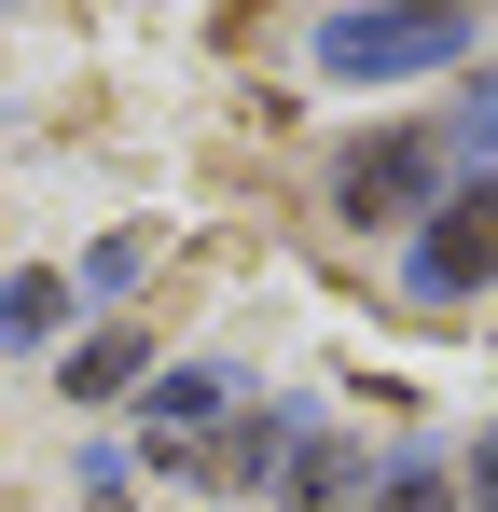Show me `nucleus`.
Listing matches in <instances>:
<instances>
[{"label":"nucleus","instance_id":"nucleus-1","mask_svg":"<svg viewBox=\"0 0 498 512\" xmlns=\"http://www.w3.org/2000/svg\"><path fill=\"white\" fill-rule=\"evenodd\" d=\"M457 42H471V14H332L319 70L332 84H388V70H443Z\"/></svg>","mask_w":498,"mask_h":512},{"label":"nucleus","instance_id":"nucleus-2","mask_svg":"<svg viewBox=\"0 0 498 512\" xmlns=\"http://www.w3.org/2000/svg\"><path fill=\"white\" fill-rule=\"evenodd\" d=\"M429 180H443V139H429V125H388V139H360V153L332 167V208H346V222H415Z\"/></svg>","mask_w":498,"mask_h":512},{"label":"nucleus","instance_id":"nucleus-3","mask_svg":"<svg viewBox=\"0 0 498 512\" xmlns=\"http://www.w3.org/2000/svg\"><path fill=\"white\" fill-rule=\"evenodd\" d=\"M485 277H498V180H471V194L415 236V305H471Z\"/></svg>","mask_w":498,"mask_h":512},{"label":"nucleus","instance_id":"nucleus-4","mask_svg":"<svg viewBox=\"0 0 498 512\" xmlns=\"http://www.w3.org/2000/svg\"><path fill=\"white\" fill-rule=\"evenodd\" d=\"M208 416H236V374H222V360L166 374V388H153V457H180V443H208Z\"/></svg>","mask_w":498,"mask_h":512},{"label":"nucleus","instance_id":"nucleus-5","mask_svg":"<svg viewBox=\"0 0 498 512\" xmlns=\"http://www.w3.org/2000/svg\"><path fill=\"white\" fill-rule=\"evenodd\" d=\"M346 485H360V457H346L332 429H305V443H291V512H346Z\"/></svg>","mask_w":498,"mask_h":512},{"label":"nucleus","instance_id":"nucleus-6","mask_svg":"<svg viewBox=\"0 0 498 512\" xmlns=\"http://www.w3.org/2000/svg\"><path fill=\"white\" fill-rule=\"evenodd\" d=\"M70 319V277H0V346H42Z\"/></svg>","mask_w":498,"mask_h":512},{"label":"nucleus","instance_id":"nucleus-7","mask_svg":"<svg viewBox=\"0 0 498 512\" xmlns=\"http://www.w3.org/2000/svg\"><path fill=\"white\" fill-rule=\"evenodd\" d=\"M374 512H457V471H429V457H402V471L374 485Z\"/></svg>","mask_w":498,"mask_h":512},{"label":"nucleus","instance_id":"nucleus-8","mask_svg":"<svg viewBox=\"0 0 498 512\" xmlns=\"http://www.w3.org/2000/svg\"><path fill=\"white\" fill-rule=\"evenodd\" d=\"M125 374H139V333H97V346H83V360H70V388H83V402H111Z\"/></svg>","mask_w":498,"mask_h":512},{"label":"nucleus","instance_id":"nucleus-9","mask_svg":"<svg viewBox=\"0 0 498 512\" xmlns=\"http://www.w3.org/2000/svg\"><path fill=\"white\" fill-rule=\"evenodd\" d=\"M471 153H498V84H471V125H457Z\"/></svg>","mask_w":498,"mask_h":512},{"label":"nucleus","instance_id":"nucleus-10","mask_svg":"<svg viewBox=\"0 0 498 512\" xmlns=\"http://www.w3.org/2000/svg\"><path fill=\"white\" fill-rule=\"evenodd\" d=\"M471 499H485V512H498V443H485V457H471Z\"/></svg>","mask_w":498,"mask_h":512}]
</instances>
